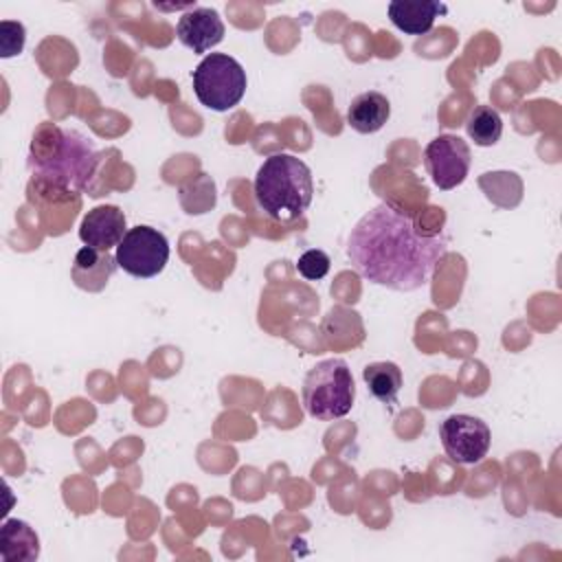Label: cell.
I'll list each match as a JSON object with an SVG mask.
<instances>
[{"label":"cell","mask_w":562,"mask_h":562,"mask_svg":"<svg viewBox=\"0 0 562 562\" xmlns=\"http://www.w3.org/2000/svg\"><path fill=\"white\" fill-rule=\"evenodd\" d=\"M446 250V237L424 235L413 217L389 202L367 211L347 237L353 268L371 283L395 292L424 288Z\"/></svg>","instance_id":"6da1fadb"},{"label":"cell","mask_w":562,"mask_h":562,"mask_svg":"<svg viewBox=\"0 0 562 562\" xmlns=\"http://www.w3.org/2000/svg\"><path fill=\"white\" fill-rule=\"evenodd\" d=\"M255 198L277 222L301 217L314 198L310 167L292 154L268 156L255 176Z\"/></svg>","instance_id":"7a4b0ae2"},{"label":"cell","mask_w":562,"mask_h":562,"mask_svg":"<svg viewBox=\"0 0 562 562\" xmlns=\"http://www.w3.org/2000/svg\"><path fill=\"white\" fill-rule=\"evenodd\" d=\"M97 162L92 143L75 130L53 127L48 143H35L29 154L31 171L59 189L83 191Z\"/></svg>","instance_id":"3957f363"},{"label":"cell","mask_w":562,"mask_h":562,"mask_svg":"<svg viewBox=\"0 0 562 562\" xmlns=\"http://www.w3.org/2000/svg\"><path fill=\"white\" fill-rule=\"evenodd\" d=\"M301 395L307 415L323 422L345 417L356 400L349 364L340 358H329L314 364L305 373Z\"/></svg>","instance_id":"277c9868"},{"label":"cell","mask_w":562,"mask_h":562,"mask_svg":"<svg viewBox=\"0 0 562 562\" xmlns=\"http://www.w3.org/2000/svg\"><path fill=\"white\" fill-rule=\"evenodd\" d=\"M193 92L198 101L215 112L235 108L246 92L244 66L224 53H209L193 70Z\"/></svg>","instance_id":"5b68a950"},{"label":"cell","mask_w":562,"mask_h":562,"mask_svg":"<svg viewBox=\"0 0 562 562\" xmlns=\"http://www.w3.org/2000/svg\"><path fill=\"white\" fill-rule=\"evenodd\" d=\"M116 266L136 279H151L160 274L169 261L167 237L145 224H138L125 233L116 246Z\"/></svg>","instance_id":"8992f818"},{"label":"cell","mask_w":562,"mask_h":562,"mask_svg":"<svg viewBox=\"0 0 562 562\" xmlns=\"http://www.w3.org/2000/svg\"><path fill=\"white\" fill-rule=\"evenodd\" d=\"M439 439L452 461L479 463L490 450L492 432L483 419L457 413L441 422Z\"/></svg>","instance_id":"52a82bcc"},{"label":"cell","mask_w":562,"mask_h":562,"mask_svg":"<svg viewBox=\"0 0 562 562\" xmlns=\"http://www.w3.org/2000/svg\"><path fill=\"white\" fill-rule=\"evenodd\" d=\"M470 162H472V154L468 143L454 134L437 136L424 149V165L432 182L441 191H450L459 187L470 171Z\"/></svg>","instance_id":"ba28073f"},{"label":"cell","mask_w":562,"mask_h":562,"mask_svg":"<svg viewBox=\"0 0 562 562\" xmlns=\"http://www.w3.org/2000/svg\"><path fill=\"white\" fill-rule=\"evenodd\" d=\"M224 22L220 13L211 7H193L191 11L182 13L176 24V35L180 44L198 55L209 53L213 46H217L224 40Z\"/></svg>","instance_id":"9c48e42d"},{"label":"cell","mask_w":562,"mask_h":562,"mask_svg":"<svg viewBox=\"0 0 562 562\" xmlns=\"http://www.w3.org/2000/svg\"><path fill=\"white\" fill-rule=\"evenodd\" d=\"M125 213L114 204L94 206L88 211L79 226V237L86 246L110 252V248H116L121 239L125 237Z\"/></svg>","instance_id":"30bf717a"},{"label":"cell","mask_w":562,"mask_h":562,"mask_svg":"<svg viewBox=\"0 0 562 562\" xmlns=\"http://www.w3.org/2000/svg\"><path fill=\"white\" fill-rule=\"evenodd\" d=\"M114 270H116V257H112L110 252L83 246L72 261V281L81 290L99 292L105 288Z\"/></svg>","instance_id":"8fae6325"},{"label":"cell","mask_w":562,"mask_h":562,"mask_svg":"<svg viewBox=\"0 0 562 562\" xmlns=\"http://www.w3.org/2000/svg\"><path fill=\"white\" fill-rule=\"evenodd\" d=\"M439 13H446V4L437 2V0H422V2L395 0L389 4L391 22L408 35L428 33Z\"/></svg>","instance_id":"7c38bea8"},{"label":"cell","mask_w":562,"mask_h":562,"mask_svg":"<svg viewBox=\"0 0 562 562\" xmlns=\"http://www.w3.org/2000/svg\"><path fill=\"white\" fill-rule=\"evenodd\" d=\"M389 116L391 103L382 92L375 90L358 94L347 110V123L360 134L378 132L389 121Z\"/></svg>","instance_id":"4fadbf2b"},{"label":"cell","mask_w":562,"mask_h":562,"mask_svg":"<svg viewBox=\"0 0 562 562\" xmlns=\"http://www.w3.org/2000/svg\"><path fill=\"white\" fill-rule=\"evenodd\" d=\"M0 553L4 562H33L40 555L37 533L24 520H4L0 529Z\"/></svg>","instance_id":"5bb4252c"},{"label":"cell","mask_w":562,"mask_h":562,"mask_svg":"<svg viewBox=\"0 0 562 562\" xmlns=\"http://www.w3.org/2000/svg\"><path fill=\"white\" fill-rule=\"evenodd\" d=\"M362 378L375 400L393 404L402 389V369L395 362H371L364 367Z\"/></svg>","instance_id":"9a60e30c"},{"label":"cell","mask_w":562,"mask_h":562,"mask_svg":"<svg viewBox=\"0 0 562 562\" xmlns=\"http://www.w3.org/2000/svg\"><path fill=\"white\" fill-rule=\"evenodd\" d=\"M465 130L476 145L490 147L503 134V119L492 105H476L465 121Z\"/></svg>","instance_id":"2e32d148"},{"label":"cell","mask_w":562,"mask_h":562,"mask_svg":"<svg viewBox=\"0 0 562 562\" xmlns=\"http://www.w3.org/2000/svg\"><path fill=\"white\" fill-rule=\"evenodd\" d=\"M329 257L327 252L318 250V248H312V250H305L299 261H296V270L301 277H305L307 281H318L323 279L327 272H329Z\"/></svg>","instance_id":"e0dca14e"},{"label":"cell","mask_w":562,"mask_h":562,"mask_svg":"<svg viewBox=\"0 0 562 562\" xmlns=\"http://www.w3.org/2000/svg\"><path fill=\"white\" fill-rule=\"evenodd\" d=\"M24 46V26L20 22H0V55L13 57Z\"/></svg>","instance_id":"ac0fdd59"}]
</instances>
